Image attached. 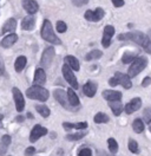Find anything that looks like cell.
Masks as SVG:
<instances>
[{
	"mask_svg": "<svg viewBox=\"0 0 151 156\" xmlns=\"http://www.w3.org/2000/svg\"><path fill=\"white\" fill-rule=\"evenodd\" d=\"M34 153H36V148L34 147H28L25 150V156H33Z\"/></svg>",
	"mask_w": 151,
	"mask_h": 156,
	"instance_id": "38",
	"label": "cell"
},
{
	"mask_svg": "<svg viewBox=\"0 0 151 156\" xmlns=\"http://www.w3.org/2000/svg\"><path fill=\"white\" fill-rule=\"evenodd\" d=\"M56 29L59 33H65L66 31H67V25L65 24V21H63V20H58V21H57Z\"/></svg>",
	"mask_w": 151,
	"mask_h": 156,
	"instance_id": "34",
	"label": "cell"
},
{
	"mask_svg": "<svg viewBox=\"0 0 151 156\" xmlns=\"http://www.w3.org/2000/svg\"><path fill=\"white\" fill-rule=\"evenodd\" d=\"M129 150H130L131 153H138V150H139L138 143H137L135 140H132V138L129 141Z\"/></svg>",
	"mask_w": 151,
	"mask_h": 156,
	"instance_id": "36",
	"label": "cell"
},
{
	"mask_svg": "<svg viewBox=\"0 0 151 156\" xmlns=\"http://www.w3.org/2000/svg\"><path fill=\"white\" fill-rule=\"evenodd\" d=\"M114 34V27L112 25H106L103 31V38H102V45L103 48H109L111 45V39Z\"/></svg>",
	"mask_w": 151,
	"mask_h": 156,
	"instance_id": "11",
	"label": "cell"
},
{
	"mask_svg": "<svg viewBox=\"0 0 151 156\" xmlns=\"http://www.w3.org/2000/svg\"><path fill=\"white\" fill-rule=\"evenodd\" d=\"M83 92H84L85 96H87V97L92 98L96 95V92H97V85L94 84L93 82H87V83H85L84 87H83Z\"/></svg>",
	"mask_w": 151,
	"mask_h": 156,
	"instance_id": "18",
	"label": "cell"
},
{
	"mask_svg": "<svg viewBox=\"0 0 151 156\" xmlns=\"http://www.w3.org/2000/svg\"><path fill=\"white\" fill-rule=\"evenodd\" d=\"M150 131H151V126H150Z\"/></svg>",
	"mask_w": 151,
	"mask_h": 156,
	"instance_id": "48",
	"label": "cell"
},
{
	"mask_svg": "<svg viewBox=\"0 0 151 156\" xmlns=\"http://www.w3.org/2000/svg\"><path fill=\"white\" fill-rule=\"evenodd\" d=\"M78 156H92V151H91L90 148H83V149L79 150Z\"/></svg>",
	"mask_w": 151,
	"mask_h": 156,
	"instance_id": "37",
	"label": "cell"
},
{
	"mask_svg": "<svg viewBox=\"0 0 151 156\" xmlns=\"http://www.w3.org/2000/svg\"><path fill=\"white\" fill-rule=\"evenodd\" d=\"M102 96L107 102H113V101H121L123 95L121 91L117 90H104L102 92Z\"/></svg>",
	"mask_w": 151,
	"mask_h": 156,
	"instance_id": "16",
	"label": "cell"
},
{
	"mask_svg": "<svg viewBox=\"0 0 151 156\" xmlns=\"http://www.w3.org/2000/svg\"><path fill=\"white\" fill-rule=\"evenodd\" d=\"M17 27V20L14 18H9L4 25H2V29H1V32L2 33H9V32H13Z\"/></svg>",
	"mask_w": 151,
	"mask_h": 156,
	"instance_id": "24",
	"label": "cell"
},
{
	"mask_svg": "<svg viewBox=\"0 0 151 156\" xmlns=\"http://www.w3.org/2000/svg\"><path fill=\"white\" fill-rule=\"evenodd\" d=\"M61 71H63V76L65 78V80L70 84V87L73 89H78L79 88V84H78V80H77V77L73 73V70L70 68L67 64H64L63 68H61Z\"/></svg>",
	"mask_w": 151,
	"mask_h": 156,
	"instance_id": "5",
	"label": "cell"
},
{
	"mask_svg": "<svg viewBox=\"0 0 151 156\" xmlns=\"http://www.w3.org/2000/svg\"><path fill=\"white\" fill-rule=\"evenodd\" d=\"M17 40H18V36L16 33H9L6 37L1 39V46L5 48V49H9L17 43Z\"/></svg>",
	"mask_w": 151,
	"mask_h": 156,
	"instance_id": "17",
	"label": "cell"
},
{
	"mask_svg": "<svg viewBox=\"0 0 151 156\" xmlns=\"http://www.w3.org/2000/svg\"><path fill=\"white\" fill-rule=\"evenodd\" d=\"M2 128V119H0V129Z\"/></svg>",
	"mask_w": 151,
	"mask_h": 156,
	"instance_id": "46",
	"label": "cell"
},
{
	"mask_svg": "<svg viewBox=\"0 0 151 156\" xmlns=\"http://www.w3.org/2000/svg\"><path fill=\"white\" fill-rule=\"evenodd\" d=\"M137 57H138V56H137V53H135V52H126V53L123 55L122 62L124 64H129V63H132Z\"/></svg>",
	"mask_w": 151,
	"mask_h": 156,
	"instance_id": "31",
	"label": "cell"
},
{
	"mask_svg": "<svg viewBox=\"0 0 151 156\" xmlns=\"http://www.w3.org/2000/svg\"><path fill=\"white\" fill-rule=\"evenodd\" d=\"M102 56H103V52H102L100 50L94 49V50H92V51H90V52L85 56V59H86V60H96V59H99Z\"/></svg>",
	"mask_w": 151,
	"mask_h": 156,
	"instance_id": "29",
	"label": "cell"
},
{
	"mask_svg": "<svg viewBox=\"0 0 151 156\" xmlns=\"http://www.w3.org/2000/svg\"><path fill=\"white\" fill-rule=\"evenodd\" d=\"M5 73V64H4V59L0 55V75H4Z\"/></svg>",
	"mask_w": 151,
	"mask_h": 156,
	"instance_id": "41",
	"label": "cell"
},
{
	"mask_svg": "<svg viewBox=\"0 0 151 156\" xmlns=\"http://www.w3.org/2000/svg\"><path fill=\"white\" fill-rule=\"evenodd\" d=\"M114 7H123L124 6V0H111Z\"/></svg>",
	"mask_w": 151,
	"mask_h": 156,
	"instance_id": "39",
	"label": "cell"
},
{
	"mask_svg": "<svg viewBox=\"0 0 151 156\" xmlns=\"http://www.w3.org/2000/svg\"><path fill=\"white\" fill-rule=\"evenodd\" d=\"M40 34H41V38L44 40H46L47 43L52 44V45H60L61 41L60 39L58 38L54 31H53V26H52V23L48 19H45L43 23V26H41V31H40Z\"/></svg>",
	"mask_w": 151,
	"mask_h": 156,
	"instance_id": "1",
	"label": "cell"
},
{
	"mask_svg": "<svg viewBox=\"0 0 151 156\" xmlns=\"http://www.w3.org/2000/svg\"><path fill=\"white\" fill-rule=\"evenodd\" d=\"M36 110H37L38 112L44 117V118H47V117L50 116V114H51L50 108L47 107V105H44V104H38V105H36Z\"/></svg>",
	"mask_w": 151,
	"mask_h": 156,
	"instance_id": "30",
	"label": "cell"
},
{
	"mask_svg": "<svg viewBox=\"0 0 151 156\" xmlns=\"http://www.w3.org/2000/svg\"><path fill=\"white\" fill-rule=\"evenodd\" d=\"M36 26V19L32 17V16H27L25 17L23 21H21V27L23 30H26V31H31V30L34 29Z\"/></svg>",
	"mask_w": 151,
	"mask_h": 156,
	"instance_id": "22",
	"label": "cell"
},
{
	"mask_svg": "<svg viewBox=\"0 0 151 156\" xmlns=\"http://www.w3.org/2000/svg\"><path fill=\"white\" fill-rule=\"evenodd\" d=\"M54 55H56V51H54V48H53V46L47 48V49L43 52L41 59H40V64H41L43 69L50 68L52 60H53V58H54Z\"/></svg>",
	"mask_w": 151,
	"mask_h": 156,
	"instance_id": "7",
	"label": "cell"
},
{
	"mask_svg": "<svg viewBox=\"0 0 151 156\" xmlns=\"http://www.w3.org/2000/svg\"><path fill=\"white\" fill-rule=\"evenodd\" d=\"M132 129L135 133L137 134H141L144 131V122L142 121L141 118H136L133 122H132Z\"/></svg>",
	"mask_w": 151,
	"mask_h": 156,
	"instance_id": "27",
	"label": "cell"
},
{
	"mask_svg": "<svg viewBox=\"0 0 151 156\" xmlns=\"http://www.w3.org/2000/svg\"><path fill=\"white\" fill-rule=\"evenodd\" d=\"M114 78H116V80H117L118 85H122L124 89L129 90V89L132 88L131 78L129 77L128 75L122 73V72H116V73H114Z\"/></svg>",
	"mask_w": 151,
	"mask_h": 156,
	"instance_id": "12",
	"label": "cell"
},
{
	"mask_svg": "<svg viewBox=\"0 0 151 156\" xmlns=\"http://www.w3.org/2000/svg\"><path fill=\"white\" fill-rule=\"evenodd\" d=\"M107 146H109V150L111 151V154H116L118 151V143L112 137L107 140Z\"/></svg>",
	"mask_w": 151,
	"mask_h": 156,
	"instance_id": "32",
	"label": "cell"
},
{
	"mask_svg": "<svg viewBox=\"0 0 151 156\" xmlns=\"http://www.w3.org/2000/svg\"><path fill=\"white\" fill-rule=\"evenodd\" d=\"M26 96L31 99H36L40 102H46L50 97V92L48 90L40 85H32L31 88L26 90Z\"/></svg>",
	"mask_w": 151,
	"mask_h": 156,
	"instance_id": "3",
	"label": "cell"
},
{
	"mask_svg": "<svg viewBox=\"0 0 151 156\" xmlns=\"http://www.w3.org/2000/svg\"><path fill=\"white\" fill-rule=\"evenodd\" d=\"M63 127L65 130H72V129H77V130H83L87 128V122H78V123H70V122H64Z\"/></svg>",
	"mask_w": 151,
	"mask_h": 156,
	"instance_id": "21",
	"label": "cell"
},
{
	"mask_svg": "<svg viewBox=\"0 0 151 156\" xmlns=\"http://www.w3.org/2000/svg\"><path fill=\"white\" fill-rule=\"evenodd\" d=\"M23 7L24 10L27 12L30 16H33L36 14L39 10V5L36 0H23Z\"/></svg>",
	"mask_w": 151,
	"mask_h": 156,
	"instance_id": "14",
	"label": "cell"
},
{
	"mask_svg": "<svg viewBox=\"0 0 151 156\" xmlns=\"http://www.w3.org/2000/svg\"><path fill=\"white\" fill-rule=\"evenodd\" d=\"M144 49V51L146 52V53H149V55H151V39L145 44V46L143 48Z\"/></svg>",
	"mask_w": 151,
	"mask_h": 156,
	"instance_id": "42",
	"label": "cell"
},
{
	"mask_svg": "<svg viewBox=\"0 0 151 156\" xmlns=\"http://www.w3.org/2000/svg\"><path fill=\"white\" fill-rule=\"evenodd\" d=\"M12 95H13V99H14V104H16V109L18 112H21L25 108V97L23 95V92L19 90L18 88H12Z\"/></svg>",
	"mask_w": 151,
	"mask_h": 156,
	"instance_id": "8",
	"label": "cell"
},
{
	"mask_svg": "<svg viewBox=\"0 0 151 156\" xmlns=\"http://www.w3.org/2000/svg\"><path fill=\"white\" fill-rule=\"evenodd\" d=\"M65 64H67L70 68L72 69L73 71H79L80 70V64L79 60L76 58L75 56H66L65 57Z\"/></svg>",
	"mask_w": 151,
	"mask_h": 156,
	"instance_id": "23",
	"label": "cell"
},
{
	"mask_svg": "<svg viewBox=\"0 0 151 156\" xmlns=\"http://www.w3.org/2000/svg\"><path fill=\"white\" fill-rule=\"evenodd\" d=\"M0 119H4V116H2L1 114H0Z\"/></svg>",
	"mask_w": 151,
	"mask_h": 156,
	"instance_id": "47",
	"label": "cell"
},
{
	"mask_svg": "<svg viewBox=\"0 0 151 156\" xmlns=\"http://www.w3.org/2000/svg\"><path fill=\"white\" fill-rule=\"evenodd\" d=\"M67 98H68V103H70L71 107H79L80 105L79 97L77 96V94L72 88L67 89Z\"/></svg>",
	"mask_w": 151,
	"mask_h": 156,
	"instance_id": "20",
	"label": "cell"
},
{
	"mask_svg": "<svg viewBox=\"0 0 151 156\" xmlns=\"http://www.w3.org/2000/svg\"><path fill=\"white\" fill-rule=\"evenodd\" d=\"M151 84V78L150 77H145L143 79V82H142V87L143 88H146L148 85H150Z\"/></svg>",
	"mask_w": 151,
	"mask_h": 156,
	"instance_id": "40",
	"label": "cell"
},
{
	"mask_svg": "<svg viewBox=\"0 0 151 156\" xmlns=\"http://www.w3.org/2000/svg\"><path fill=\"white\" fill-rule=\"evenodd\" d=\"M142 107V99L139 97H135L132 98L129 103H126V105L124 107V110L128 115H131L135 111L139 110Z\"/></svg>",
	"mask_w": 151,
	"mask_h": 156,
	"instance_id": "13",
	"label": "cell"
},
{
	"mask_svg": "<svg viewBox=\"0 0 151 156\" xmlns=\"http://www.w3.org/2000/svg\"><path fill=\"white\" fill-rule=\"evenodd\" d=\"M85 133H76V134H68L66 135V140L67 141H79L85 136Z\"/></svg>",
	"mask_w": 151,
	"mask_h": 156,
	"instance_id": "33",
	"label": "cell"
},
{
	"mask_svg": "<svg viewBox=\"0 0 151 156\" xmlns=\"http://www.w3.org/2000/svg\"><path fill=\"white\" fill-rule=\"evenodd\" d=\"M109 107H110V109L112 110V112H113V115H114V116H119V115L122 114L123 109H124L123 104L121 103V101L109 102Z\"/></svg>",
	"mask_w": 151,
	"mask_h": 156,
	"instance_id": "25",
	"label": "cell"
},
{
	"mask_svg": "<svg viewBox=\"0 0 151 156\" xmlns=\"http://www.w3.org/2000/svg\"><path fill=\"white\" fill-rule=\"evenodd\" d=\"M26 64H27V58L25 56H19L18 58L16 59V62H14V69H16V71L17 72H21L25 69Z\"/></svg>",
	"mask_w": 151,
	"mask_h": 156,
	"instance_id": "26",
	"label": "cell"
},
{
	"mask_svg": "<svg viewBox=\"0 0 151 156\" xmlns=\"http://www.w3.org/2000/svg\"><path fill=\"white\" fill-rule=\"evenodd\" d=\"M100 156H114L113 154H109L106 151H100Z\"/></svg>",
	"mask_w": 151,
	"mask_h": 156,
	"instance_id": "44",
	"label": "cell"
},
{
	"mask_svg": "<svg viewBox=\"0 0 151 156\" xmlns=\"http://www.w3.org/2000/svg\"><path fill=\"white\" fill-rule=\"evenodd\" d=\"M73 2L77 6H83V5H86L89 2V0H73Z\"/></svg>",
	"mask_w": 151,
	"mask_h": 156,
	"instance_id": "43",
	"label": "cell"
},
{
	"mask_svg": "<svg viewBox=\"0 0 151 156\" xmlns=\"http://www.w3.org/2000/svg\"><path fill=\"white\" fill-rule=\"evenodd\" d=\"M109 121H110L109 116H107L106 114H104V112H97L93 117V122L97 123V124H100V123H109Z\"/></svg>",
	"mask_w": 151,
	"mask_h": 156,
	"instance_id": "28",
	"label": "cell"
},
{
	"mask_svg": "<svg viewBox=\"0 0 151 156\" xmlns=\"http://www.w3.org/2000/svg\"><path fill=\"white\" fill-rule=\"evenodd\" d=\"M47 133H48V130H47L45 127H43V126H40V124H36V126L33 127V129L31 130V134H30V142H31V143L37 142L40 137L47 135Z\"/></svg>",
	"mask_w": 151,
	"mask_h": 156,
	"instance_id": "10",
	"label": "cell"
},
{
	"mask_svg": "<svg viewBox=\"0 0 151 156\" xmlns=\"http://www.w3.org/2000/svg\"><path fill=\"white\" fill-rule=\"evenodd\" d=\"M118 39L119 40H131L133 43L138 44L139 46L144 48L145 44L150 40V38L143 33L141 31H130V32H125V33H121L118 36Z\"/></svg>",
	"mask_w": 151,
	"mask_h": 156,
	"instance_id": "2",
	"label": "cell"
},
{
	"mask_svg": "<svg viewBox=\"0 0 151 156\" xmlns=\"http://www.w3.org/2000/svg\"><path fill=\"white\" fill-rule=\"evenodd\" d=\"M46 83V72L45 70L41 68H38L34 72V77H33V85H40L43 87Z\"/></svg>",
	"mask_w": 151,
	"mask_h": 156,
	"instance_id": "15",
	"label": "cell"
},
{
	"mask_svg": "<svg viewBox=\"0 0 151 156\" xmlns=\"http://www.w3.org/2000/svg\"><path fill=\"white\" fill-rule=\"evenodd\" d=\"M148 65V59L145 57H137L132 62V64L129 68V71H128V76L130 78H133L136 76H138L144 69L146 68Z\"/></svg>",
	"mask_w": 151,
	"mask_h": 156,
	"instance_id": "4",
	"label": "cell"
},
{
	"mask_svg": "<svg viewBox=\"0 0 151 156\" xmlns=\"http://www.w3.org/2000/svg\"><path fill=\"white\" fill-rule=\"evenodd\" d=\"M143 119L146 124H150L151 123V108H146L143 112Z\"/></svg>",
	"mask_w": 151,
	"mask_h": 156,
	"instance_id": "35",
	"label": "cell"
},
{
	"mask_svg": "<svg viewBox=\"0 0 151 156\" xmlns=\"http://www.w3.org/2000/svg\"><path fill=\"white\" fill-rule=\"evenodd\" d=\"M12 142V138L9 135H4L0 140V156H4L7 150H9V147Z\"/></svg>",
	"mask_w": 151,
	"mask_h": 156,
	"instance_id": "19",
	"label": "cell"
},
{
	"mask_svg": "<svg viewBox=\"0 0 151 156\" xmlns=\"http://www.w3.org/2000/svg\"><path fill=\"white\" fill-rule=\"evenodd\" d=\"M16 121H17V122H23V121H24V116H18Z\"/></svg>",
	"mask_w": 151,
	"mask_h": 156,
	"instance_id": "45",
	"label": "cell"
},
{
	"mask_svg": "<svg viewBox=\"0 0 151 156\" xmlns=\"http://www.w3.org/2000/svg\"><path fill=\"white\" fill-rule=\"evenodd\" d=\"M104 16H105V12L102 7H97L94 11L92 10H87L85 12L84 18L87 21H92V23H97L100 19H103Z\"/></svg>",
	"mask_w": 151,
	"mask_h": 156,
	"instance_id": "9",
	"label": "cell"
},
{
	"mask_svg": "<svg viewBox=\"0 0 151 156\" xmlns=\"http://www.w3.org/2000/svg\"><path fill=\"white\" fill-rule=\"evenodd\" d=\"M53 96L56 98V101L61 105V107L66 109V110H71L72 107L68 103V98H67V92L64 91L63 89H56L53 91Z\"/></svg>",
	"mask_w": 151,
	"mask_h": 156,
	"instance_id": "6",
	"label": "cell"
}]
</instances>
